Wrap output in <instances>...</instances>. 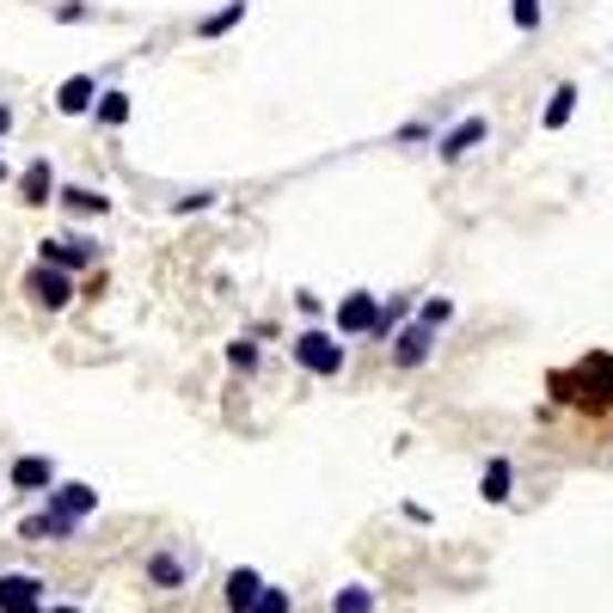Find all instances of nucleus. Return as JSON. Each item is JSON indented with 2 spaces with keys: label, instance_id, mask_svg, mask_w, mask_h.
I'll return each mask as SVG.
<instances>
[{
  "label": "nucleus",
  "instance_id": "nucleus-30",
  "mask_svg": "<svg viewBox=\"0 0 613 613\" xmlns=\"http://www.w3.org/2000/svg\"><path fill=\"white\" fill-rule=\"evenodd\" d=\"M13 123H19V111L7 105V98H0V142H7V135H13Z\"/></svg>",
  "mask_w": 613,
  "mask_h": 613
},
{
  "label": "nucleus",
  "instance_id": "nucleus-11",
  "mask_svg": "<svg viewBox=\"0 0 613 613\" xmlns=\"http://www.w3.org/2000/svg\"><path fill=\"white\" fill-rule=\"evenodd\" d=\"M142 576H147V589H185L190 583V559L178 547H154L147 564H142Z\"/></svg>",
  "mask_w": 613,
  "mask_h": 613
},
{
  "label": "nucleus",
  "instance_id": "nucleus-7",
  "mask_svg": "<svg viewBox=\"0 0 613 613\" xmlns=\"http://www.w3.org/2000/svg\"><path fill=\"white\" fill-rule=\"evenodd\" d=\"M43 595L50 583L38 571H0V613H43Z\"/></svg>",
  "mask_w": 613,
  "mask_h": 613
},
{
  "label": "nucleus",
  "instance_id": "nucleus-9",
  "mask_svg": "<svg viewBox=\"0 0 613 613\" xmlns=\"http://www.w3.org/2000/svg\"><path fill=\"white\" fill-rule=\"evenodd\" d=\"M50 202L67 215V221H105V215H111V197H105V190H93V185H55Z\"/></svg>",
  "mask_w": 613,
  "mask_h": 613
},
{
  "label": "nucleus",
  "instance_id": "nucleus-3",
  "mask_svg": "<svg viewBox=\"0 0 613 613\" xmlns=\"http://www.w3.org/2000/svg\"><path fill=\"white\" fill-rule=\"evenodd\" d=\"M38 264H55L67 277H81V270L98 264V233H81V227H67V233H43L38 240Z\"/></svg>",
  "mask_w": 613,
  "mask_h": 613
},
{
  "label": "nucleus",
  "instance_id": "nucleus-19",
  "mask_svg": "<svg viewBox=\"0 0 613 613\" xmlns=\"http://www.w3.org/2000/svg\"><path fill=\"white\" fill-rule=\"evenodd\" d=\"M576 98H583V93H576L571 81H559V86H552V93H547V111H540V129H547V135H559L564 123L576 117Z\"/></svg>",
  "mask_w": 613,
  "mask_h": 613
},
{
  "label": "nucleus",
  "instance_id": "nucleus-27",
  "mask_svg": "<svg viewBox=\"0 0 613 613\" xmlns=\"http://www.w3.org/2000/svg\"><path fill=\"white\" fill-rule=\"evenodd\" d=\"M50 19H55V25H93V19H98V7H86V0H55V7H50Z\"/></svg>",
  "mask_w": 613,
  "mask_h": 613
},
{
  "label": "nucleus",
  "instance_id": "nucleus-18",
  "mask_svg": "<svg viewBox=\"0 0 613 613\" xmlns=\"http://www.w3.org/2000/svg\"><path fill=\"white\" fill-rule=\"evenodd\" d=\"M258 589H264V576H258L252 564H233V571H227V583H221L227 613H246V607H252V595H258Z\"/></svg>",
  "mask_w": 613,
  "mask_h": 613
},
{
  "label": "nucleus",
  "instance_id": "nucleus-20",
  "mask_svg": "<svg viewBox=\"0 0 613 613\" xmlns=\"http://www.w3.org/2000/svg\"><path fill=\"white\" fill-rule=\"evenodd\" d=\"M479 497H485V503H509V497H516V467H509L503 454H497V460H485Z\"/></svg>",
  "mask_w": 613,
  "mask_h": 613
},
{
  "label": "nucleus",
  "instance_id": "nucleus-5",
  "mask_svg": "<svg viewBox=\"0 0 613 613\" xmlns=\"http://www.w3.org/2000/svg\"><path fill=\"white\" fill-rule=\"evenodd\" d=\"M374 313H381V294H374V289H350L344 301L332 306V332L337 337H368Z\"/></svg>",
  "mask_w": 613,
  "mask_h": 613
},
{
  "label": "nucleus",
  "instance_id": "nucleus-32",
  "mask_svg": "<svg viewBox=\"0 0 613 613\" xmlns=\"http://www.w3.org/2000/svg\"><path fill=\"white\" fill-rule=\"evenodd\" d=\"M0 185H7V160H0Z\"/></svg>",
  "mask_w": 613,
  "mask_h": 613
},
{
  "label": "nucleus",
  "instance_id": "nucleus-14",
  "mask_svg": "<svg viewBox=\"0 0 613 613\" xmlns=\"http://www.w3.org/2000/svg\"><path fill=\"white\" fill-rule=\"evenodd\" d=\"M50 98H55V117H86L93 98H98V74H67Z\"/></svg>",
  "mask_w": 613,
  "mask_h": 613
},
{
  "label": "nucleus",
  "instance_id": "nucleus-15",
  "mask_svg": "<svg viewBox=\"0 0 613 613\" xmlns=\"http://www.w3.org/2000/svg\"><path fill=\"white\" fill-rule=\"evenodd\" d=\"M81 533V521H67V516H55V509H38V516H25L19 521V540H38V547H62V540H74Z\"/></svg>",
  "mask_w": 613,
  "mask_h": 613
},
{
  "label": "nucleus",
  "instance_id": "nucleus-21",
  "mask_svg": "<svg viewBox=\"0 0 613 613\" xmlns=\"http://www.w3.org/2000/svg\"><path fill=\"white\" fill-rule=\"evenodd\" d=\"M576 368H583V381H589V393H595V405H613V356H607V350L583 356Z\"/></svg>",
  "mask_w": 613,
  "mask_h": 613
},
{
  "label": "nucleus",
  "instance_id": "nucleus-28",
  "mask_svg": "<svg viewBox=\"0 0 613 613\" xmlns=\"http://www.w3.org/2000/svg\"><path fill=\"white\" fill-rule=\"evenodd\" d=\"M424 142H436V123H429V117H412V123L393 129V147H424Z\"/></svg>",
  "mask_w": 613,
  "mask_h": 613
},
{
  "label": "nucleus",
  "instance_id": "nucleus-6",
  "mask_svg": "<svg viewBox=\"0 0 613 613\" xmlns=\"http://www.w3.org/2000/svg\"><path fill=\"white\" fill-rule=\"evenodd\" d=\"M436 344H441V332H429V325L405 320L399 332H393V368H399V374H417L429 356H436Z\"/></svg>",
  "mask_w": 613,
  "mask_h": 613
},
{
  "label": "nucleus",
  "instance_id": "nucleus-25",
  "mask_svg": "<svg viewBox=\"0 0 613 613\" xmlns=\"http://www.w3.org/2000/svg\"><path fill=\"white\" fill-rule=\"evenodd\" d=\"M509 19H516V31H540L547 25V0H509Z\"/></svg>",
  "mask_w": 613,
  "mask_h": 613
},
{
  "label": "nucleus",
  "instance_id": "nucleus-31",
  "mask_svg": "<svg viewBox=\"0 0 613 613\" xmlns=\"http://www.w3.org/2000/svg\"><path fill=\"white\" fill-rule=\"evenodd\" d=\"M43 613H81V607H43Z\"/></svg>",
  "mask_w": 613,
  "mask_h": 613
},
{
  "label": "nucleus",
  "instance_id": "nucleus-13",
  "mask_svg": "<svg viewBox=\"0 0 613 613\" xmlns=\"http://www.w3.org/2000/svg\"><path fill=\"white\" fill-rule=\"evenodd\" d=\"M417 313V294L412 289H393V294H381V313H374V332H368V344H387L393 332H399L405 320Z\"/></svg>",
  "mask_w": 613,
  "mask_h": 613
},
{
  "label": "nucleus",
  "instance_id": "nucleus-22",
  "mask_svg": "<svg viewBox=\"0 0 613 613\" xmlns=\"http://www.w3.org/2000/svg\"><path fill=\"white\" fill-rule=\"evenodd\" d=\"M454 313H460V306H454L448 294H424L412 320H417V325H429V332H441V325H454Z\"/></svg>",
  "mask_w": 613,
  "mask_h": 613
},
{
  "label": "nucleus",
  "instance_id": "nucleus-24",
  "mask_svg": "<svg viewBox=\"0 0 613 613\" xmlns=\"http://www.w3.org/2000/svg\"><path fill=\"white\" fill-rule=\"evenodd\" d=\"M332 613H374V589L368 583H344L332 595Z\"/></svg>",
  "mask_w": 613,
  "mask_h": 613
},
{
  "label": "nucleus",
  "instance_id": "nucleus-23",
  "mask_svg": "<svg viewBox=\"0 0 613 613\" xmlns=\"http://www.w3.org/2000/svg\"><path fill=\"white\" fill-rule=\"evenodd\" d=\"M258 362H264V350H258V337H252V332L227 344V368H233V374H258Z\"/></svg>",
  "mask_w": 613,
  "mask_h": 613
},
{
  "label": "nucleus",
  "instance_id": "nucleus-12",
  "mask_svg": "<svg viewBox=\"0 0 613 613\" xmlns=\"http://www.w3.org/2000/svg\"><path fill=\"white\" fill-rule=\"evenodd\" d=\"M7 485H13V491L43 497L55 485V460H50V454H19L13 467H7Z\"/></svg>",
  "mask_w": 613,
  "mask_h": 613
},
{
  "label": "nucleus",
  "instance_id": "nucleus-2",
  "mask_svg": "<svg viewBox=\"0 0 613 613\" xmlns=\"http://www.w3.org/2000/svg\"><path fill=\"white\" fill-rule=\"evenodd\" d=\"M19 294H25L38 313H67L74 294H81V282L67 277V270H55V264H31L25 277H19Z\"/></svg>",
  "mask_w": 613,
  "mask_h": 613
},
{
  "label": "nucleus",
  "instance_id": "nucleus-16",
  "mask_svg": "<svg viewBox=\"0 0 613 613\" xmlns=\"http://www.w3.org/2000/svg\"><path fill=\"white\" fill-rule=\"evenodd\" d=\"M86 117L98 123V129H123V123L135 117V98L123 93V86H98V98H93V111Z\"/></svg>",
  "mask_w": 613,
  "mask_h": 613
},
{
  "label": "nucleus",
  "instance_id": "nucleus-17",
  "mask_svg": "<svg viewBox=\"0 0 613 613\" xmlns=\"http://www.w3.org/2000/svg\"><path fill=\"white\" fill-rule=\"evenodd\" d=\"M246 13H252V0H227V7H215V13L197 19V38H202V43H221L227 31L246 25Z\"/></svg>",
  "mask_w": 613,
  "mask_h": 613
},
{
  "label": "nucleus",
  "instance_id": "nucleus-4",
  "mask_svg": "<svg viewBox=\"0 0 613 613\" xmlns=\"http://www.w3.org/2000/svg\"><path fill=\"white\" fill-rule=\"evenodd\" d=\"M485 135H491V117H479V111H472V117H460V123H448V129H436V160L441 166H460L472 154V147L485 142Z\"/></svg>",
  "mask_w": 613,
  "mask_h": 613
},
{
  "label": "nucleus",
  "instance_id": "nucleus-10",
  "mask_svg": "<svg viewBox=\"0 0 613 613\" xmlns=\"http://www.w3.org/2000/svg\"><path fill=\"white\" fill-rule=\"evenodd\" d=\"M55 185H62V178H55V166H50V154H38V160L25 166V173L13 178V190H19V202H25V209H50V197H55Z\"/></svg>",
  "mask_w": 613,
  "mask_h": 613
},
{
  "label": "nucleus",
  "instance_id": "nucleus-8",
  "mask_svg": "<svg viewBox=\"0 0 613 613\" xmlns=\"http://www.w3.org/2000/svg\"><path fill=\"white\" fill-rule=\"evenodd\" d=\"M43 509H55V516H67V521H86V516H98V491L81 479H55L50 491H43Z\"/></svg>",
  "mask_w": 613,
  "mask_h": 613
},
{
  "label": "nucleus",
  "instance_id": "nucleus-29",
  "mask_svg": "<svg viewBox=\"0 0 613 613\" xmlns=\"http://www.w3.org/2000/svg\"><path fill=\"white\" fill-rule=\"evenodd\" d=\"M215 209V190H190V197H173V215H202Z\"/></svg>",
  "mask_w": 613,
  "mask_h": 613
},
{
  "label": "nucleus",
  "instance_id": "nucleus-26",
  "mask_svg": "<svg viewBox=\"0 0 613 613\" xmlns=\"http://www.w3.org/2000/svg\"><path fill=\"white\" fill-rule=\"evenodd\" d=\"M246 613H294V595H289V589H277V583H264V589L252 595V607H246Z\"/></svg>",
  "mask_w": 613,
  "mask_h": 613
},
{
  "label": "nucleus",
  "instance_id": "nucleus-1",
  "mask_svg": "<svg viewBox=\"0 0 613 613\" xmlns=\"http://www.w3.org/2000/svg\"><path fill=\"white\" fill-rule=\"evenodd\" d=\"M289 356L301 374H313V381H337V374L350 368V344L337 332H325V325H301V332L289 337Z\"/></svg>",
  "mask_w": 613,
  "mask_h": 613
}]
</instances>
